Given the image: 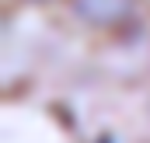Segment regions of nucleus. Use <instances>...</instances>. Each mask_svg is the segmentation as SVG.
I'll use <instances>...</instances> for the list:
<instances>
[{
	"label": "nucleus",
	"instance_id": "obj_1",
	"mask_svg": "<svg viewBox=\"0 0 150 143\" xmlns=\"http://www.w3.org/2000/svg\"><path fill=\"white\" fill-rule=\"evenodd\" d=\"M129 7H133V0H74V11L84 21H94V25L119 21Z\"/></svg>",
	"mask_w": 150,
	"mask_h": 143
}]
</instances>
